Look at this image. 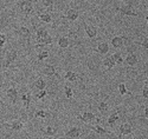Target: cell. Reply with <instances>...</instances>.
I'll list each match as a JSON object with an SVG mask.
<instances>
[{
	"instance_id": "obj_26",
	"label": "cell",
	"mask_w": 148,
	"mask_h": 139,
	"mask_svg": "<svg viewBox=\"0 0 148 139\" xmlns=\"http://www.w3.org/2000/svg\"><path fill=\"white\" fill-rule=\"evenodd\" d=\"M47 34H49V32H47L45 28H39V30H37V40L43 39V38H45Z\"/></svg>"
},
{
	"instance_id": "obj_38",
	"label": "cell",
	"mask_w": 148,
	"mask_h": 139,
	"mask_svg": "<svg viewBox=\"0 0 148 139\" xmlns=\"http://www.w3.org/2000/svg\"><path fill=\"white\" fill-rule=\"evenodd\" d=\"M29 1H31V3H33V4H36V3H38V0H29Z\"/></svg>"
},
{
	"instance_id": "obj_2",
	"label": "cell",
	"mask_w": 148,
	"mask_h": 139,
	"mask_svg": "<svg viewBox=\"0 0 148 139\" xmlns=\"http://www.w3.org/2000/svg\"><path fill=\"white\" fill-rule=\"evenodd\" d=\"M32 4L33 3L29 1V0H21V1L19 3V8H20V11L23 12V13L29 14V13H31L32 9H33Z\"/></svg>"
},
{
	"instance_id": "obj_9",
	"label": "cell",
	"mask_w": 148,
	"mask_h": 139,
	"mask_svg": "<svg viewBox=\"0 0 148 139\" xmlns=\"http://www.w3.org/2000/svg\"><path fill=\"white\" fill-rule=\"evenodd\" d=\"M138 57H136V54H134V53H128L127 54V57H126V59H125V62L128 65V66H135L138 64Z\"/></svg>"
},
{
	"instance_id": "obj_14",
	"label": "cell",
	"mask_w": 148,
	"mask_h": 139,
	"mask_svg": "<svg viewBox=\"0 0 148 139\" xmlns=\"http://www.w3.org/2000/svg\"><path fill=\"white\" fill-rule=\"evenodd\" d=\"M120 119V117H119V113H116V112H114V113H112V115L109 116V118L107 119V123H108V125L110 126V127H113V126L117 123V120Z\"/></svg>"
},
{
	"instance_id": "obj_18",
	"label": "cell",
	"mask_w": 148,
	"mask_h": 139,
	"mask_svg": "<svg viewBox=\"0 0 148 139\" xmlns=\"http://www.w3.org/2000/svg\"><path fill=\"white\" fill-rule=\"evenodd\" d=\"M10 127L13 131H21L23 127H24V124L20 120H13V121H12V124L10 125Z\"/></svg>"
},
{
	"instance_id": "obj_7",
	"label": "cell",
	"mask_w": 148,
	"mask_h": 139,
	"mask_svg": "<svg viewBox=\"0 0 148 139\" xmlns=\"http://www.w3.org/2000/svg\"><path fill=\"white\" fill-rule=\"evenodd\" d=\"M65 17H66V19H68L69 21H75V20L78 19L79 13H78V11H77V9H75V8H70V9L66 11Z\"/></svg>"
},
{
	"instance_id": "obj_34",
	"label": "cell",
	"mask_w": 148,
	"mask_h": 139,
	"mask_svg": "<svg viewBox=\"0 0 148 139\" xmlns=\"http://www.w3.org/2000/svg\"><path fill=\"white\" fill-rule=\"evenodd\" d=\"M46 94H47V92L45 91V88H44V90H40V92H39L38 94H37V98H38V99H43Z\"/></svg>"
},
{
	"instance_id": "obj_20",
	"label": "cell",
	"mask_w": 148,
	"mask_h": 139,
	"mask_svg": "<svg viewBox=\"0 0 148 139\" xmlns=\"http://www.w3.org/2000/svg\"><path fill=\"white\" fill-rule=\"evenodd\" d=\"M20 34L25 38V39L27 40V41H30V38H31V31L27 28V27H25V26H21L20 27Z\"/></svg>"
},
{
	"instance_id": "obj_6",
	"label": "cell",
	"mask_w": 148,
	"mask_h": 139,
	"mask_svg": "<svg viewBox=\"0 0 148 139\" xmlns=\"http://www.w3.org/2000/svg\"><path fill=\"white\" fill-rule=\"evenodd\" d=\"M6 96H7V98L12 102V104H16L17 98H18V91L16 90L14 87H10L8 90L6 91Z\"/></svg>"
},
{
	"instance_id": "obj_22",
	"label": "cell",
	"mask_w": 148,
	"mask_h": 139,
	"mask_svg": "<svg viewBox=\"0 0 148 139\" xmlns=\"http://www.w3.org/2000/svg\"><path fill=\"white\" fill-rule=\"evenodd\" d=\"M45 86H46V83H45V80L42 79V78H38V79L34 81V87L38 88L39 91H40V90H44Z\"/></svg>"
},
{
	"instance_id": "obj_25",
	"label": "cell",
	"mask_w": 148,
	"mask_h": 139,
	"mask_svg": "<svg viewBox=\"0 0 148 139\" xmlns=\"http://www.w3.org/2000/svg\"><path fill=\"white\" fill-rule=\"evenodd\" d=\"M44 133H45L46 136H50V137L56 136V133H57V129L53 127V126H50V125H49L47 127H46V130L44 131Z\"/></svg>"
},
{
	"instance_id": "obj_33",
	"label": "cell",
	"mask_w": 148,
	"mask_h": 139,
	"mask_svg": "<svg viewBox=\"0 0 148 139\" xmlns=\"http://www.w3.org/2000/svg\"><path fill=\"white\" fill-rule=\"evenodd\" d=\"M31 99H32V94H31V92H27V98H26V102H25V107H26V108L30 107Z\"/></svg>"
},
{
	"instance_id": "obj_13",
	"label": "cell",
	"mask_w": 148,
	"mask_h": 139,
	"mask_svg": "<svg viewBox=\"0 0 148 139\" xmlns=\"http://www.w3.org/2000/svg\"><path fill=\"white\" fill-rule=\"evenodd\" d=\"M96 51L100 53V54H107L109 52V45L107 43H100L97 45Z\"/></svg>"
},
{
	"instance_id": "obj_8",
	"label": "cell",
	"mask_w": 148,
	"mask_h": 139,
	"mask_svg": "<svg viewBox=\"0 0 148 139\" xmlns=\"http://www.w3.org/2000/svg\"><path fill=\"white\" fill-rule=\"evenodd\" d=\"M115 65H116V62H115V60L113 59L112 56H107V57L103 59V66H104L107 70H112V68H114Z\"/></svg>"
},
{
	"instance_id": "obj_3",
	"label": "cell",
	"mask_w": 148,
	"mask_h": 139,
	"mask_svg": "<svg viewBox=\"0 0 148 139\" xmlns=\"http://www.w3.org/2000/svg\"><path fill=\"white\" fill-rule=\"evenodd\" d=\"M119 130H120L119 138H121V137H123V136L130 134V133L133 132V126H132L130 124H128V123H123V124L120 126V127H119Z\"/></svg>"
},
{
	"instance_id": "obj_23",
	"label": "cell",
	"mask_w": 148,
	"mask_h": 139,
	"mask_svg": "<svg viewBox=\"0 0 148 139\" xmlns=\"http://www.w3.org/2000/svg\"><path fill=\"white\" fill-rule=\"evenodd\" d=\"M38 18H39V20H40V21H43V22H46V24H50V22L52 21V18H51V16H50V14H47V13H43V14H39V16H38Z\"/></svg>"
},
{
	"instance_id": "obj_24",
	"label": "cell",
	"mask_w": 148,
	"mask_h": 139,
	"mask_svg": "<svg viewBox=\"0 0 148 139\" xmlns=\"http://www.w3.org/2000/svg\"><path fill=\"white\" fill-rule=\"evenodd\" d=\"M119 91H120V94H121V96H125V94H129V96H132V93L127 90L126 85L123 84V83H120V84H119Z\"/></svg>"
},
{
	"instance_id": "obj_36",
	"label": "cell",
	"mask_w": 148,
	"mask_h": 139,
	"mask_svg": "<svg viewBox=\"0 0 148 139\" xmlns=\"http://www.w3.org/2000/svg\"><path fill=\"white\" fill-rule=\"evenodd\" d=\"M142 96H143V98H147L148 99V86H145L142 88Z\"/></svg>"
},
{
	"instance_id": "obj_19",
	"label": "cell",
	"mask_w": 148,
	"mask_h": 139,
	"mask_svg": "<svg viewBox=\"0 0 148 139\" xmlns=\"http://www.w3.org/2000/svg\"><path fill=\"white\" fill-rule=\"evenodd\" d=\"M58 46L60 48H68L69 47V38H66V37H59L58 38Z\"/></svg>"
},
{
	"instance_id": "obj_21",
	"label": "cell",
	"mask_w": 148,
	"mask_h": 139,
	"mask_svg": "<svg viewBox=\"0 0 148 139\" xmlns=\"http://www.w3.org/2000/svg\"><path fill=\"white\" fill-rule=\"evenodd\" d=\"M50 117V113H47V112H45L44 110H37L36 111V113H34V118L37 119V118H49Z\"/></svg>"
},
{
	"instance_id": "obj_37",
	"label": "cell",
	"mask_w": 148,
	"mask_h": 139,
	"mask_svg": "<svg viewBox=\"0 0 148 139\" xmlns=\"http://www.w3.org/2000/svg\"><path fill=\"white\" fill-rule=\"evenodd\" d=\"M143 117L145 118H148V107L145 108V112H143Z\"/></svg>"
},
{
	"instance_id": "obj_39",
	"label": "cell",
	"mask_w": 148,
	"mask_h": 139,
	"mask_svg": "<svg viewBox=\"0 0 148 139\" xmlns=\"http://www.w3.org/2000/svg\"><path fill=\"white\" fill-rule=\"evenodd\" d=\"M146 22H147V26H148V16L146 17Z\"/></svg>"
},
{
	"instance_id": "obj_4",
	"label": "cell",
	"mask_w": 148,
	"mask_h": 139,
	"mask_svg": "<svg viewBox=\"0 0 148 139\" xmlns=\"http://www.w3.org/2000/svg\"><path fill=\"white\" fill-rule=\"evenodd\" d=\"M17 57H18L17 51H14V49H12V51H8V52L6 53V57H5V67L10 66L12 62H14L16 59H17Z\"/></svg>"
},
{
	"instance_id": "obj_11",
	"label": "cell",
	"mask_w": 148,
	"mask_h": 139,
	"mask_svg": "<svg viewBox=\"0 0 148 139\" xmlns=\"http://www.w3.org/2000/svg\"><path fill=\"white\" fill-rule=\"evenodd\" d=\"M43 73L46 75V77H52V75L56 74V68L53 65H45L43 68Z\"/></svg>"
},
{
	"instance_id": "obj_27",
	"label": "cell",
	"mask_w": 148,
	"mask_h": 139,
	"mask_svg": "<svg viewBox=\"0 0 148 139\" xmlns=\"http://www.w3.org/2000/svg\"><path fill=\"white\" fill-rule=\"evenodd\" d=\"M113 59L115 60V62L116 64H122V62H125V60H123V58H122V56H121V53H117V52H115L113 56Z\"/></svg>"
},
{
	"instance_id": "obj_32",
	"label": "cell",
	"mask_w": 148,
	"mask_h": 139,
	"mask_svg": "<svg viewBox=\"0 0 148 139\" xmlns=\"http://www.w3.org/2000/svg\"><path fill=\"white\" fill-rule=\"evenodd\" d=\"M6 41H7V37H6V34H5V33H1V34H0V45H1V47L6 44Z\"/></svg>"
},
{
	"instance_id": "obj_10",
	"label": "cell",
	"mask_w": 148,
	"mask_h": 139,
	"mask_svg": "<svg viewBox=\"0 0 148 139\" xmlns=\"http://www.w3.org/2000/svg\"><path fill=\"white\" fill-rule=\"evenodd\" d=\"M64 78H65L66 80H69L70 83H76L78 79H81L79 75H78L77 73H75V72H72V71H66Z\"/></svg>"
},
{
	"instance_id": "obj_35",
	"label": "cell",
	"mask_w": 148,
	"mask_h": 139,
	"mask_svg": "<svg viewBox=\"0 0 148 139\" xmlns=\"http://www.w3.org/2000/svg\"><path fill=\"white\" fill-rule=\"evenodd\" d=\"M140 45L143 47V48H146V49H148V37L147 38H145V39L140 43Z\"/></svg>"
},
{
	"instance_id": "obj_29",
	"label": "cell",
	"mask_w": 148,
	"mask_h": 139,
	"mask_svg": "<svg viewBox=\"0 0 148 139\" xmlns=\"http://www.w3.org/2000/svg\"><path fill=\"white\" fill-rule=\"evenodd\" d=\"M42 4H43V6H45L46 8H52V6H53V0H42Z\"/></svg>"
},
{
	"instance_id": "obj_1",
	"label": "cell",
	"mask_w": 148,
	"mask_h": 139,
	"mask_svg": "<svg viewBox=\"0 0 148 139\" xmlns=\"http://www.w3.org/2000/svg\"><path fill=\"white\" fill-rule=\"evenodd\" d=\"M116 11L119 13H121V16H126V17H138L139 13L135 11L132 6L126 5V6H122L120 8H116Z\"/></svg>"
},
{
	"instance_id": "obj_5",
	"label": "cell",
	"mask_w": 148,
	"mask_h": 139,
	"mask_svg": "<svg viewBox=\"0 0 148 139\" xmlns=\"http://www.w3.org/2000/svg\"><path fill=\"white\" fill-rule=\"evenodd\" d=\"M77 119H79V120H82L84 123H90V121L95 120L96 117H95V115H94L92 112L85 111V112H83V115H78L77 116Z\"/></svg>"
},
{
	"instance_id": "obj_41",
	"label": "cell",
	"mask_w": 148,
	"mask_h": 139,
	"mask_svg": "<svg viewBox=\"0 0 148 139\" xmlns=\"http://www.w3.org/2000/svg\"><path fill=\"white\" fill-rule=\"evenodd\" d=\"M147 9H148V6H147Z\"/></svg>"
},
{
	"instance_id": "obj_28",
	"label": "cell",
	"mask_w": 148,
	"mask_h": 139,
	"mask_svg": "<svg viewBox=\"0 0 148 139\" xmlns=\"http://www.w3.org/2000/svg\"><path fill=\"white\" fill-rule=\"evenodd\" d=\"M98 111H100V112H106L107 110H108V104L107 103H104V102H100V103H98Z\"/></svg>"
},
{
	"instance_id": "obj_17",
	"label": "cell",
	"mask_w": 148,
	"mask_h": 139,
	"mask_svg": "<svg viewBox=\"0 0 148 139\" xmlns=\"http://www.w3.org/2000/svg\"><path fill=\"white\" fill-rule=\"evenodd\" d=\"M97 134H100V136H104V134H112V132H109L108 130H106V129H103L102 126H100V125H95V126H92L91 127Z\"/></svg>"
},
{
	"instance_id": "obj_15",
	"label": "cell",
	"mask_w": 148,
	"mask_h": 139,
	"mask_svg": "<svg viewBox=\"0 0 148 139\" xmlns=\"http://www.w3.org/2000/svg\"><path fill=\"white\" fill-rule=\"evenodd\" d=\"M65 136L69 137V138H78V137L81 136V131H79L78 127H71V129L65 133Z\"/></svg>"
},
{
	"instance_id": "obj_40",
	"label": "cell",
	"mask_w": 148,
	"mask_h": 139,
	"mask_svg": "<svg viewBox=\"0 0 148 139\" xmlns=\"http://www.w3.org/2000/svg\"><path fill=\"white\" fill-rule=\"evenodd\" d=\"M13 1H19V0H13Z\"/></svg>"
},
{
	"instance_id": "obj_16",
	"label": "cell",
	"mask_w": 148,
	"mask_h": 139,
	"mask_svg": "<svg viewBox=\"0 0 148 139\" xmlns=\"http://www.w3.org/2000/svg\"><path fill=\"white\" fill-rule=\"evenodd\" d=\"M85 33L90 38V39H94V38L97 35V30L94 26H90V25H87L85 26Z\"/></svg>"
},
{
	"instance_id": "obj_12",
	"label": "cell",
	"mask_w": 148,
	"mask_h": 139,
	"mask_svg": "<svg viewBox=\"0 0 148 139\" xmlns=\"http://www.w3.org/2000/svg\"><path fill=\"white\" fill-rule=\"evenodd\" d=\"M123 41H125V37H114L112 39V41H110V44L113 45V47L119 48L123 45Z\"/></svg>"
},
{
	"instance_id": "obj_31",
	"label": "cell",
	"mask_w": 148,
	"mask_h": 139,
	"mask_svg": "<svg viewBox=\"0 0 148 139\" xmlns=\"http://www.w3.org/2000/svg\"><path fill=\"white\" fill-rule=\"evenodd\" d=\"M64 92H65V96H66V98H72V96H73V93H72V88L71 87H65L64 88Z\"/></svg>"
},
{
	"instance_id": "obj_30",
	"label": "cell",
	"mask_w": 148,
	"mask_h": 139,
	"mask_svg": "<svg viewBox=\"0 0 148 139\" xmlns=\"http://www.w3.org/2000/svg\"><path fill=\"white\" fill-rule=\"evenodd\" d=\"M49 56H50V53H49L47 51H43V52H40V53L38 54V60H39V61H43V60L46 59Z\"/></svg>"
}]
</instances>
